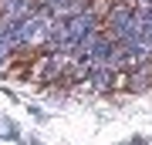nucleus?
<instances>
[{
    "instance_id": "20e7f679",
    "label": "nucleus",
    "mask_w": 152,
    "mask_h": 145,
    "mask_svg": "<svg viewBox=\"0 0 152 145\" xmlns=\"http://www.w3.org/2000/svg\"><path fill=\"white\" fill-rule=\"evenodd\" d=\"M115 4H129V7H139L142 0H115Z\"/></svg>"
},
{
    "instance_id": "f03ea898",
    "label": "nucleus",
    "mask_w": 152,
    "mask_h": 145,
    "mask_svg": "<svg viewBox=\"0 0 152 145\" xmlns=\"http://www.w3.org/2000/svg\"><path fill=\"white\" fill-rule=\"evenodd\" d=\"M34 7H37L34 0H0V10H4L0 17H27Z\"/></svg>"
},
{
    "instance_id": "7ed1b4c3",
    "label": "nucleus",
    "mask_w": 152,
    "mask_h": 145,
    "mask_svg": "<svg viewBox=\"0 0 152 145\" xmlns=\"http://www.w3.org/2000/svg\"><path fill=\"white\" fill-rule=\"evenodd\" d=\"M0 135H14V125L10 122H0Z\"/></svg>"
},
{
    "instance_id": "f257e3e1",
    "label": "nucleus",
    "mask_w": 152,
    "mask_h": 145,
    "mask_svg": "<svg viewBox=\"0 0 152 145\" xmlns=\"http://www.w3.org/2000/svg\"><path fill=\"white\" fill-rule=\"evenodd\" d=\"M132 17H135V7L129 4H112L108 17H105V34L112 37V44H122L132 34Z\"/></svg>"
}]
</instances>
